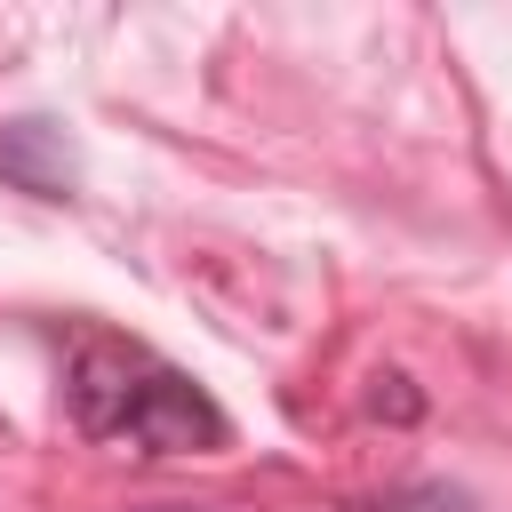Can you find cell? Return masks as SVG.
Listing matches in <instances>:
<instances>
[{"label": "cell", "instance_id": "1", "mask_svg": "<svg viewBox=\"0 0 512 512\" xmlns=\"http://www.w3.org/2000/svg\"><path fill=\"white\" fill-rule=\"evenodd\" d=\"M64 408L80 440H128L144 456H216L232 440V416L208 400V384H192L136 336H80Z\"/></svg>", "mask_w": 512, "mask_h": 512}, {"label": "cell", "instance_id": "2", "mask_svg": "<svg viewBox=\"0 0 512 512\" xmlns=\"http://www.w3.org/2000/svg\"><path fill=\"white\" fill-rule=\"evenodd\" d=\"M0 184L8 192H32V200H72L80 192V152L64 136V120H0Z\"/></svg>", "mask_w": 512, "mask_h": 512}, {"label": "cell", "instance_id": "3", "mask_svg": "<svg viewBox=\"0 0 512 512\" xmlns=\"http://www.w3.org/2000/svg\"><path fill=\"white\" fill-rule=\"evenodd\" d=\"M368 408H376V416H392V424H408V416H424V392H416L408 376H376Z\"/></svg>", "mask_w": 512, "mask_h": 512}, {"label": "cell", "instance_id": "4", "mask_svg": "<svg viewBox=\"0 0 512 512\" xmlns=\"http://www.w3.org/2000/svg\"><path fill=\"white\" fill-rule=\"evenodd\" d=\"M168 512H176V504H168Z\"/></svg>", "mask_w": 512, "mask_h": 512}]
</instances>
